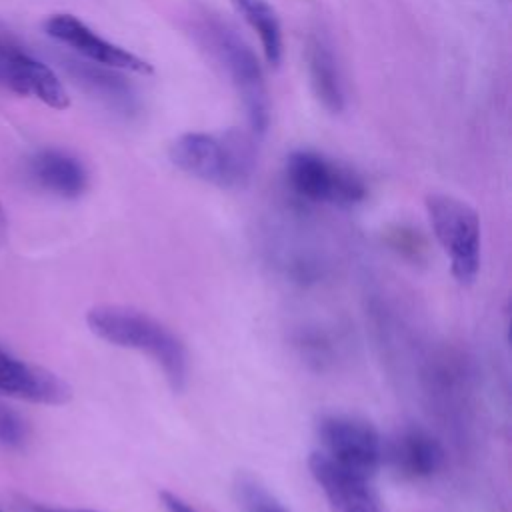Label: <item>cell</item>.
I'll list each match as a JSON object with an SVG mask.
<instances>
[{
	"label": "cell",
	"instance_id": "6da1fadb",
	"mask_svg": "<svg viewBox=\"0 0 512 512\" xmlns=\"http://www.w3.org/2000/svg\"><path fill=\"white\" fill-rule=\"evenodd\" d=\"M86 324L100 340L150 356L170 388L180 392L188 380V354L182 340L160 320L132 306L102 304L86 314Z\"/></svg>",
	"mask_w": 512,
	"mask_h": 512
},
{
	"label": "cell",
	"instance_id": "7a4b0ae2",
	"mask_svg": "<svg viewBox=\"0 0 512 512\" xmlns=\"http://www.w3.org/2000/svg\"><path fill=\"white\" fill-rule=\"evenodd\" d=\"M170 160L198 180L220 188H236L246 184L252 174L254 146L236 130L224 134L188 132L170 146Z\"/></svg>",
	"mask_w": 512,
	"mask_h": 512
},
{
	"label": "cell",
	"instance_id": "3957f363",
	"mask_svg": "<svg viewBox=\"0 0 512 512\" xmlns=\"http://www.w3.org/2000/svg\"><path fill=\"white\" fill-rule=\"evenodd\" d=\"M200 42L226 70L230 82L240 94L250 126L254 132H264L268 126V90L262 66L252 48L226 22L206 16L196 26Z\"/></svg>",
	"mask_w": 512,
	"mask_h": 512
},
{
	"label": "cell",
	"instance_id": "277c9868",
	"mask_svg": "<svg viewBox=\"0 0 512 512\" xmlns=\"http://www.w3.org/2000/svg\"><path fill=\"white\" fill-rule=\"evenodd\" d=\"M426 214L432 232L450 258L456 282L472 284L480 272V218L464 200L450 194H430Z\"/></svg>",
	"mask_w": 512,
	"mask_h": 512
},
{
	"label": "cell",
	"instance_id": "5b68a950",
	"mask_svg": "<svg viewBox=\"0 0 512 512\" xmlns=\"http://www.w3.org/2000/svg\"><path fill=\"white\" fill-rule=\"evenodd\" d=\"M284 172L292 192L308 202L348 208L366 196V186L354 170L312 150L292 152Z\"/></svg>",
	"mask_w": 512,
	"mask_h": 512
},
{
	"label": "cell",
	"instance_id": "8992f818",
	"mask_svg": "<svg viewBox=\"0 0 512 512\" xmlns=\"http://www.w3.org/2000/svg\"><path fill=\"white\" fill-rule=\"evenodd\" d=\"M320 452L336 464L374 476L384 462V440L364 418L350 414H324L316 422Z\"/></svg>",
	"mask_w": 512,
	"mask_h": 512
},
{
	"label": "cell",
	"instance_id": "52a82bcc",
	"mask_svg": "<svg viewBox=\"0 0 512 512\" xmlns=\"http://www.w3.org/2000/svg\"><path fill=\"white\" fill-rule=\"evenodd\" d=\"M0 86L22 96H34L54 110H64L70 104L54 70L6 32H0Z\"/></svg>",
	"mask_w": 512,
	"mask_h": 512
},
{
	"label": "cell",
	"instance_id": "ba28073f",
	"mask_svg": "<svg viewBox=\"0 0 512 512\" xmlns=\"http://www.w3.org/2000/svg\"><path fill=\"white\" fill-rule=\"evenodd\" d=\"M46 34L56 42L68 46L76 52L82 60L102 64L114 70L136 72V74H150L152 66L144 58L136 56L134 52L108 42L100 34H96L90 26L78 20L72 14H54L44 24Z\"/></svg>",
	"mask_w": 512,
	"mask_h": 512
},
{
	"label": "cell",
	"instance_id": "9c48e42d",
	"mask_svg": "<svg viewBox=\"0 0 512 512\" xmlns=\"http://www.w3.org/2000/svg\"><path fill=\"white\" fill-rule=\"evenodd\" d=\"M308 468L332 512H388L370 476L336 464L320 450L310 454Z\"/></svg>",
	"mask_w": 512,
	"mask_h": 512
},
{
	"label": "cell",
	"instance_id": "30bf717a",
	"mask_svg": "<svg viewBox=\"0 0 512 512\" xmlns=\"http://www.w3.org/2000/svg\"><path fill=\"white\" fill-rule=\"evenodd\" d=\"M0 394L34 404L60 406L72 398V388L52 370L20 360L0 346Z\"/></svg>",
	"mask_w": 512,
	"mask_h": 512
},
{
	"label": "cell",
	"instance_id": "8fae6325",
	"mask_svg": "<svg viewBox=\"0 0 512 512\" xmlns=\"http://www.w3.org/2000/svg\"><path fill=\"white\" fill-rule=\"evenodd\" d=\"M384 460L404 478H430L444 466L440 440L420 426H404L384 442Z\"/></svg>",
	"mask_w": 512,
	"mask_h": 512
},
{
	"label": "cell",
	"instance_id": "7c38bea8",
	"mask_svg": "<svg viewBox=\"0 0 512 512\" xmlns=\"http://www.w3.org/2000/svg\"><path fill=\"white\" fill-rule=\"evenodd\" d=\"M28 174L34 184L60 198H78L88 186L84 164L64 150L46 148L36 152L28 162Z\"/></svg>",
	"mask_w": 512,
	"mask_h": 512
},
{
	"label": "cell",
	"instance_id": "4fadbf2b",
	"mask_svg": "<svg viewBox=\"0 0 512 512\" xmlns=\"http://www.w3.org/2000/svg\"><path fill=\"white\" fill-rule=\"evenodd\" d=\"M68 76L88 94L110 106L120 114H130L136 108L132 86L118 74V70L94 64L80 58H62Z\"/></svg>",
	"mask_w": 512,
	"mask_h": 512
},
{
	"label": "cell",
	"instance_id": "5bb4252c",
	"mask_svg": "<svg viewBox=\"0 0 512 512\" xmlns=\"http://www.w3.org/2000/svg\"><path fill=\"white\" fill-rule=\"evenodd\" d=\"M308 70H310L312 88H314L318 100L330 112H340L346 102L340 66H338V60H336L330 44L320 36L310 40Z\"/></svg>",
	"mask_w": 512,
	"mask_h": 512
},
{
	"label": "cell",
	"instance_id": "9a60e30c",
	"mask_svg": "<svg viewBox=\"0 0 512 512\" xmlns=\"http://www.w3.org/2000/svg\"><path fill=\"white\" fill-rule=\"evenodd\" d=\"M234 10L258 34L268 64L278 66L282 60V26L276 10L266 0H230Z\"/></svg>",
	"mask_w": 512,
	"mask_h": 512
},
{
	"label": "cell",
	"instance_id": "2e32d148",
	"mask_svg": "<svg viewBox=\"0 0 512 512\" xmlns=\"http://www.w3.org/2000/svg\"><path fill=\"white\" fill-rule=\"evenodd\" d=\"M236 498L246 512H286L274 496L260 486L252 476H240L236 480Z\"/></svg>",
	"mask_w": 512,
	"mask_h": 512
},
{
	"label": "cell",
	"instance_id": "e0dca14e",
	"mask_svg": "<svg viewBox=\"0 0 512 512\" xmlns=\"http://www.w3.org/2000/svg\"><path fill=\"white\" fill-rule=\"evenodd\" d=\"M26 436H28L26 420L0 400V444L18 448L24 444Z\"/></svg>",
	"mask_w": 512,
	"mask_h": 512
},
{
	"label": "cell",
	"instance_id": "ac0fdd59",
	"mask_svg": "<svg viewBox=\"0 0 512 512\" xmlns=\"http://www.w3.org/2000/svg\"><path fill=\"white\" fill-rule=\"evenodd\" d=\"M158 498H160L164 512H198L192 504H188L184 498H180L178 494H174L170 490H160Z\"/></svg>",
	"mask_w": 512,
	"mask_h": 512
},
{
	"label": "cell",
	"instance_id": "d6986e66",
	"mask_svg": "<svg viewBox=\"0 0 512 512\" xmlns=\"http://www.w3.org/2000/svg\"><path fill=\"white\" fill-rule=\"evenodd\" d=\"M28 512H96V510H84V508H60V506H46V504H28Z\"/></svg>",
	"mask_w": 512,
	"mask_h": 512
},
{
	"label": "cell",
	"instance_id": "ffe728a7",
	"mask_svg": "<svg viewBox=\"0 0 512 512\" xmlns=\"http://www.w3.org/2000/svg\"><path fill=\"white\" fill-rule=\"evenodd\" d=\"M6 232H8V222H6V214L0 206V244L6 240Z\"/></svg>",
	"mask_w": 512,
	"mask_h": 512
},
{
	"label": "cell",
	"instance_id": "44dd1931",
	"mask_svg": "<svg viewBox=\"0 0 512 512\" xmlns=\"http://www.w3.org/2000/svg\"><path fill=\"white\" fill-rule=\"evenodd\" d=\"M0 512H2V510H0Z\"/></svg>",
	"mask_w": 512,
	"mask_h": 512
}]
</instances>
